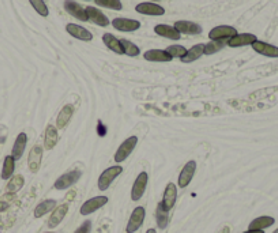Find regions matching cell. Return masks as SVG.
<instances>
[{"mask_svg":"<svg viewBox=\"0 0 278 233\" xmlns=\"http://www.w3.org/2000/svg\"><path fill=\"white\" fill-rule=\"evenodd\" d=\"M251 47L259 55H263V56H267V58H278V47H275V45L256 40Z\"/></svg>","mask_w":278,"mask_h":233,"instance_id":"cell-19","label":"cell"},{"mask_svg":"<svg viewBox=\"0 0 278 233\" xmlns=\"http://www.w3.org/2000/svg\"><path fill=\"white\" fill-rule=\"evenodd\" d=\"M195 172H196V162L194 160L188 161V162L183 166L180 175H179L177 185H179L180 188H187V187L191 184L192 179H194Z\"/></svg>","mask_w":278,"mask_h":233,"instance_id":"cell-7","label":"cell"},{"mask_svg":"<svg viewBox=\"0 0 278 233\" xmlns=\"http://www.w3.org/2000/svg\"><path fill=\"white\" fill-rule=\"evenodd\" d=\"M29 3L35 9L37 14H40L41 17H48L49 10L47 5H45L44 0H29Z\"/></svg>","mask_w":278,"mask_h":233,"instance_id":"cell-35","label":"cell"},{"mask_svg":"<svg viewBox=\"0 0 278 233\" xmlns=\"http://www.w3.org/2000/svg\"><path fill=\"white\" fill-rule=\"evenodd\" d=\"M120 43H122V47L123 49H124V55H128V56H131V58H135V56H138V55L141 54L139 47H138L137 44H134L130 40L122 39L120 40Z\"/></svg>","mask_w":278,"mask_h":233,"instance_id":"cell-32","label":"cell"},{"mask_svg":"<svg viewBox=\"0 0 278 233\" xmlns=\"http://www.w3.org/2000/svg\"><path fill=\"white\" fill-rule=\"evenodd\" d=\"M103 41L104 44L107 45V48H109L112 52L117 55H124V49L122 47L120 40L115 37L112 33H104L103 34Z\"/></svg>","mask_w":278,"mask_h":233,"instance_id":"cell-25","label":"cell"},{"mask_svg":"<svg viewBox=\"0 0 278 233\" xmlns=\"http://www.w3.org/2000/svg\"><path fill=\"white\" fill-rule=\"evenodd\" d=\"M107 203H108L107 196H103V195H100V196H94V198H92V199L86 200V202L81 206L79 213H81V215H90V214L96 213L97 210L104 207Z\"/></svg>","mask_w":278,"mask_h":233,"instance_id":"cell-8","label":"cell"},{"mask_svg":"<svg viewBox=\"0 0 278 233\" xmlns=\"http://www.w3.org/2000/svg\"><path fill=\"white\" fill-rule=\"evenodd\" d=\"M138 145V138L137 136H130L126 141L123 142L122 145L117 147L116 153H115V162L116 164H122L127 160L128 155L131 154L134 149Z\"/></svg>","mask_w":278,"mask_h":233,"instance_id":"cell-2","label":"cell"},{"mask_svg":"<svg viewBox=\"0 0 278 233\" xmlns=\"http://www.w3.org/2000/svg\"><path fill=\"white\" fill-rule=\"evenodd\" d=\"M41 161H43V147L36 145L32 147V150L28 157V166H29L30 172H39L40 166H41Z\"/></svg>","mask_w":278,"mask_h":233,"instance_id":"cell-16","label":"cell"},{"mask_svg":"<svg viewBox=\"0 0 278 233\" xmlns=\"http://www.w3.org/2000/svg\"><path fill=\"white\" fill-rule=\"evenodd\" d=\"M156 219H157V226L164 230L168 226L169 223V211H166L164 207H162L161 202L157 206V211H156Z\"/></svg>","mask_w":278,"mask_h":233,"instance_id":"cell-30","label":"cell"},{"mask_svg":"<svg viewBox=\"0 0 278 233\" xmlns=\"http://www.w3.org/2000/svg\"><path fill=\"white\" fill-rule=\"evenodd\" d=\"M273 233H278V229H275V230H274Z\"/></svg>","mask_w":278,"mask_h":233,"instance_id":"cell-40","label":"cell"},{"mask_svg":"<svg viewBox=\"0 0 278 233\" xmlns=\"http://www.w3.org/2000/svg\"><path fill=\"white\" fill-rule=\"evenodd\" d=\"M90 230H92V222L90 221H85L74 233H90Z\"/></svg>","mask_w":278,"mask_h":233,"instance_id":"cell-37","label":"cell"},{"mask_svg":"<svg viewBox=\"0 0 278 233\" xmlns=\"http://www.w3.org/2000/svg\"><path fill=\"white\" fill-rule=\"evenodd\" d=\"M74 115V107L73 105H64L60 112H59L58 117H56V128H64L71 120Z\"/></svg>","mask_w":278,"mask_h":233,"instance_id":"cell-26","label":"cell"},{"mask_svg":"<svg viewBox=\"0 0 278 233\" xmlns=\"http://www.w3.org/2000/svg\"><path fill=\"white\" fill-rule=\"evenodd\" d=\"M176 199H177V187H176L173 183H168L161 200L162 207H164L166 211H171V210L173 209V206H175Z\"/></svg>","mask_w":278,"mask_h":233,"instance_id":"cell-10","label":"cell"},{"mask_svg":"<svg viewBox=\"0 0 278 233\" xmlns=\"http://www.w3.org/2000/svg\"><path fill=\"white\" fill-rule=\"evenodd\" d=\"M66 32L73 36L74 39H78L81 41H92L93 34L90 30L85 29L83 26L77 24H67L66 25Z\"/></svg>","mask_w":278,"mask_h":233,"instance_id":"cell-13","label":"cell"},{"mask_svg":"<svg viewBox=\"0 0 278 233\" xmlns=\"http://www.w3.org/2000/svg\"><path fill=\"white\" fill-rule=\"evenodd\" d=\"M154 32H156L158 36L165 37V39H169V40L181 39V34L175 29V26H171V25H166V24L156 25V26H154Z\"/></svg>","mask_w":278,"mask_h":233,"instance_id":"cell-21","label":"cell"},{"mask_svg":"<svg viewBox=\"0 0 278 233\" xmlns=\"http://www.w3.org/2000/svg\"><path fill=\"white\" fill-rule=\"evenodd\" d=\"M237 34V29L229 25H220L215 26L209 32V39L215 40V41H226V40L232 39Z\"/></svg>","mask_w":278,"mask_h":233,"instance_id":"cell-4","label":"cell"},{"mask_svg":"<svg viewBox=\"0 0 278 233\" xmlns=\"http://www.w3.org/2000/svg\"><path fill=\"white\" fill-rule=\"evenodd\" d=\"M63 6H64V10L67 11L70 15H73L74 18H77L78 21H82V22L89 21L88 14H86V9H83L78 2H74V0H64Z\"/></svg>","mask_w":278,"mask_h":233,"instance_id":"cell-9","label":"cell"},{"mask_svg":"<svg viewBox=\"0 0 278 233\" xmlns=\"http://www.w3.org/2000/svg\"><path fill=\"white\" fill-rule=\"evenodd\" d=\"M26 145H28V135L25 132H20L18 136L15 138V142L14 145H13L10 154L15 161L21 160V157L24 155L25 149H26Z\"/></svg>","mask_w":278,"mask_h":233,"instance_id":"cell-20","label":"cell"},{"mask_svg":"<svg viewBox=\"0 0 278 233\" xmlns=\"http://www.w3.org/2000/svg\"><path fill=\"white\" fill-rule=\"evenodd\" d=\"M143 58L149 60V62H162V63L171 62L172 59H173L171 55L166 52L165 49H149V51H146L143 54Z\"/></svg>","mask_w":278,"mask_h":233,"instance_id":"cell-22","label":"cell"},{"mask_svg":"<svg viewBox=\"0 0 278 233\" xmlns=\"http://www.w3.org/2000/svg\"><path fill=\"white\" fill-rule=\"evenodd\" d=\"M55 209H56V200L54 199L43 200L41 203H39L37 206H36L35 218H41V217H44L45 214L52 213Z\"/></svg>","mask_w":278,"mask_h":233,"instance_id":"cell-27","label":"cell"},{"mask_svg":"<svg viewBox=\"0 0 278 233\" xmlns=\"http://www.w3.org/2000/svg\"><path fill=\"white\" fill-rule=\"evenodd\" d=\"M81 176H82L81 170H71V172H67V173L62 175L56 181H55L54 188L58 189V191L69 189L70 187H73L75 183H78Z\"/></svg>","mask_w":278,"mask_h":233,"instance_id":"cell-3","label":"cell"},{"mask_svg":"<svg viewBox=\"0 0 278 233\" xmlns=\"http://www.w3.org/2000/svg\"><path fill=\"white\" fill-rule=\"evenodd\" d=\"M274 223H275V218L270 217V215H262V217H258L254 221H251L248 229L249 230H264V229L273 226Z\"/></svg>","mask_w":278,"mask_h":233,"instance_id":"cell-24","label":"cell"},{"mask_svg":"<svg viewBox=\"0 0 278 233\" xmlns=\"http://www.w3.org/2000/svg\"><path fill=\"white\" fill-rule=\"evenodd\" d=\"M24 185H25L24 177H22L21 175H15V176H13L10 180H9L7 187H6V191H7V194L14 195V194H17L20 189H22Z\"/></svg>","mask_w":278,"mask_h":233,"instance_id":"cell-31","label":"cell"},{"mask_svg":"<svg viewBox=\"0 0 278 233\" xmlns=\"http://www.w3.org/2000/svg\"><path fill=\"white\" fill-rule=\"evenodd\" d=\"M147 183H149V175H147L146 172H141V173L137 176L134 184H132L131 200L138 202V200L141 199L147 188Z\"/></svg>","mask_w":278,"mask_h":233,"instance_id":"cell-6","label":"cell"},{"mask_svg":"<svg viewBox=\"0 0 278 233\" xmlns=\"http://www.w3.org/2000/svg\"><path fill=\"white\" fill-rule=\"evenodd\" d=\"M135 10H137L139 14L153 15V17H158V15L165 14V9H164L162 6L154 3V2H143V3H139V5H137V7H135Z\"/></svg>","mask_w":278,"mask_h":233,"instance_id":"cell-11","label":"cell"},{"mask_svg":"<svg viewBox=\"0 0 278 233\" xmlns=\"http://www.w3.org/2000/svg\"><path fill=\"white\" fill-rule=\"evenodd\" d=\"M243 233H264V230H247V232H243Z\"/></svg>","mask_w":278,"mask_h":233,"instance_id":"cell-38","label":"cell"},{"mask_svg":"<svg viewBox=\"0 0 278 233\" xmlns=\"http://www.w3.org/2000/svg\"><path fill=\"white\" fill-rule=\"evenodd\" d=\"M59 135H58V128L52 124H48L45 128V135H44V147L47 150H52L56 143H58Z\"/></svg>","mask_w":278,"mask_h":233,"instance_id":"cell-23","label":"cell"},{"mask_svg":"<svg viewBox=\"0 0 278 233\" xmlns=\"http://www.w3.org/2000/svg\"><path fill=\"white\" fill-rule=\"evenodd\" d=\"M15 170V160L11 155H6L3 160V166H2V175L0 177L3 180H10L14 175Z\"/></svg>","mask_w":278,"mask_h":233,"instance_id":"cell-29","label":"cell"},{"mask_svg":"<svg viewBox=\"0 0 278 233\" xmlns=\"http://www.w3.org/2000/svg\"><path fill=\"white\" fill-rule=\"evenodd\" d=\"M111 24L119 32H135L141 28V22L131 18H115Z\"/></svg>","mask_w":278,"mask_h":233,"instance_id":"cell-12","label":"cell"},{"mask_svg":"<svg viewBox=\"0 0 278 233\" xmlns=\"http://www.w3.org/2000/svg\"><path fill=\"white\" fill-rule=\"evenodd\" d=\"M150 2H160V0H150Z\"/></svg>","mask_w":278,"mask_h":233,"instance_id":"cell-41","label":"cell"},{"mask_svg":"<svg viewBox=\"0 0 278 233\" xmlns=\"http://www.w3.org/2000/svg\"><path fill=\"white\" fill-rule=\"evenodd\" d=\"M168 54L171 55L172 58H183L185 54H187V49L183 47V45L175 44V45H169L168 48L165 49Z\"/></svg>","mask_w":278,"mask_h":233,"instance_id":"cell-36","label":"cell"},{"mask_svg":"<svg viewBox=\"0 0 278 233\" xmlns=\"http://www.w3.org/2000/svg\"><path fill=\"white\" fill-rule=\"evenodd\" d=\"M225 41H215V40H210L207 44H205L203 48V55H213L215 52H220L221 49L225 47Z\"/></svg>","mask_w":278,"mask_h":233,"instance_id":"cell-33","label":"cell"},{"mask_svg":"<svg viewBox=\"0 0 278 233\" xmlns=\"http://www.w3.org/2000/svg\"><path fill=\"white\" fill-rule=\"evenodd\" d=\"M96 5L105 7V9H111V10L120 11L123 9V5L120 0H94Z\"/></svg>","mask_w":278,"mask_h":233,"instance_id":"cell-34","label":"cell"},{"mask_svg":"<svg viewBox=\"0 0 278 233\" xmlns=\"http://www.w3.org/2000/svg\"><path fill=\"white\" fill-rule=\"evenodd\" d=\"M86 14H88L89 21H90L92 24L98 25V26H101V28H105V26H108V25L111 24L107 15L104 14L101 10H98L97 7L88 6V7H86Z\"/></svg>","mask_w":278,"mask_h":233,"instance_id":"cell-17","label":"cell"},{"mask_svg":"<svg viewBox=\"0 0 278 233\" xmlns=\"http://www.w3.org/2000/svg\"><path fill=\"white\" fill-rule=\"evenodd\" d=\"M69 213V204H60V206H56V209L52 211L51 214V217L48 219V223H47V226L49 229H55L58 228L59 225L62 223V221L64 219V217L67 215Z\"/></svg>","mask_w":278,"mask_h":233,"instance_id":"cell-14","label":"cell"},{"mask_svg":"<svg viewBox=\"0 0 278 233\" xmlns=\"http://www.w3.org/2000/svg\"><path fill=\"white\" fill-rule=\"evenodd\" d=\"M45 233H55V232H45Z\"/></svg>","mask_w":278,"mask_h":233,"instance_id":"cell-42","label":"cell"},{"mask_svg":"<svg viewBox=\"0 0 278 233\" xmlns=\"http://www.w3.org/2000/svg\"><path fill=\"white\" fill-rule=\"evenodd\" d=\"M145 217H146V210H145V207H142V206L135 207L134 211L131 213V215H130L126 232L135 233L137 230H139L142 225H143V222H145Z\"/></svg>","mask_w":278,"mask_h":233,"instance_id":"cell-5","label":"cell"},{"mask_svg":"<svg viewBox=\"0 0 278 233\" xmlns=\"http://www.w3.org/2000/svg\"><path fill=\"white\" fill-rule=\"evenodd\" d=\"M203 48H205V44H196L194 45L192 48L187 49V54L180 59L183 63H192L203 55Z\"/></svg>","mask_w":278,"mask_h":233,"instance_id":"cell-28","label":"cell"},{"mask_svg":"<svg viewBox=\"0 0 278 233\" xmlns=\"http://www.w3.org/2000/svg\"><path fill=\"white\" fill-rule=\"evenodd\" d=\"M146 233H157V230H156V229H149Z\"/></svg>","mask_w":278,"mask_h":233,"instance_id":"cell-39","label":"cell"},{"mask_svg":"<svg viewBox=\"0 0 278 233\" xmlns=\"http://www.w3.org/2000/svg\"><path fill=\"white\" fill-rule=\"evenodd\" d=\"M122 172L123 168L120 165H113L107 168V169L104 170L103 173L100 175V177H98V189H100V191H107V189L111 187V184H112L113 181H115V179H117V176L122 175Z\"/></svg>","mask_w":278,"mask_h":233,"instance_id":"cell-1","label":"cell"},{"mask_svg":"<svg viewBox=\"0 0 278 233\" xmlns=\"http://www.w3.org/2000/svg\"><path fill=\"white\" fill-rule=\"evenodd\" d=\"M258 40V37L252 33H237L234 37L228 40V45L232 48H239L245 45H252Z\"/></svg>","mask_w":278,"mask_h":233,"instance_id":"cell-15","label":"cell"},{"mask_svg":"<svg viewBox=\"0 0 278 233\" xmlns=\"http://www.w3.org/2000/svg\"><path fill=\"white\" fill-rule=\"evenodd\" d=\"M175 29L180 34H200L202 33V26L196 22H191V21H176Z\"/></svg>","mask_w":278,"mask_h":233,"instance_id":"cell-18","label":"cell"}]
</instances>
